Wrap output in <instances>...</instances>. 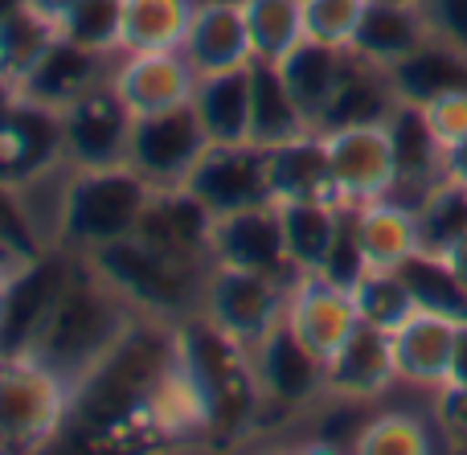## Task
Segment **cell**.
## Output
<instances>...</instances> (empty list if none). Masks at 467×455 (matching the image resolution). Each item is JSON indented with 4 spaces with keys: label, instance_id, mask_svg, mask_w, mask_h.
<instances>
[{
    "label": "cell",
    "instance_id": "1",
    "mask_svg": "<svg viewBox=\"0 0 467 455\" xmlns=\"http://www.w3.org/2000/svg\"><path fill=\"white\" fill-rule=\"evenodd\" d=\"M177 366V325L136 316L128 333L74 382L66 435H82L90 448L148 451V410Z\"/></svg>",
    "mask_w": 467,
    "mask_h": 455
},
{
    "label": "cell",
    "instance_id": "2",
    "mask_svg": "<svg viewBox=\"0 0 467 455\" xmlns=\"http://www.w3.org/2000/svg\"><path fill=\"white\" fill-rule=\"evenodd\" d=\"M181 369L189 374L193 390L202 394L210 448H234L250 439L266 415L263 382L254 369V349L222 333L202 312L177 325Z\"/></svg>",
    "mask_w": 467,
    "mask_h": 455
},
{
    "label": "cell",
    "instance_id": "3",
    "mask_svg": "<svg viewBox=\"0 0 467 455\" xmlns=\"http://www.w3.org/2000/svg\"><path fill=\"white\" fill-rule=\"evenodd\" d=\"M131 320H136V308L90 267L87 254H78L74 279L66 284L62 300H57L49 325L41 328L29 357L54 369L74 390V382L128 333Z\"/></svg>",
    "mask_w": 467,
    "mask_h": 455
},
{
    "label": "cell",
    "instance_id": "4",
    "mask_svg": "<svg viewBox=\"0 0 467 455\" xmlns=\"http://www.w3.org/2000/svg\"><path fill=\"white\" fill-rule=\"evenodd\" d=\"M87 259L136 308V316L169 320V325H181L202 312L205 279L213 267V263L164 251V246L148 243L144 234L115 238V243L90 251Z\"/></svg>",
    "mask_w": 467,
    "mask_h": 455
},
{
    "label": "cell",
    "instance_id": "5",
    "mask_svg": "<svg viewBox=\"0 0 467 455\" xmlns=\"http://www.w3.org/2000/svg\"><path fill=\"white\" fill-rule=\"evenodd\" d=\"M148 202H152V185L131 164L70 169L62 205V246L74 254H90L115 238L136 234Z\"/></svg>",
    "mask_w": 467,
    "mask_h": 455
},
{
    "label": "cell",
    "instance_id": "6",
    "mask_svg": "<svg viewBox=\"0 0 467 455\" xmlns=\"http://www.w3.org/2000/svg\"><path fill=\"white\" fill-rule=\"evenodd\" d=\"M70 423V386L33 357H0V451H41Z\"/></svg>",
    "mask_w": 467,
    "mask_h": 455
},
{
    "label": "cell",
    "instance_id": "7",
    "mask_svg": "<svg viewBox=\"0 0 467 455\" xmlns=\"http://www.w3.org/2000/svg\"><path fill=\"white\" fill-rule=\"evenodd\" d=\"M287 292L291 279L266 275V271L234 267V263H213L202 295V316L213 320L222 333L254 349L263 336H271L287 316Z\"/></svg>",
    "mask_w": 467,
    "mask_h": 455
},
{
    "label": "cell",
    "instance_id": "8",
    "mask_svg": "<svg viewBox=\"0 0 467 455\" xmlns=\"http://www.w3.org/2000/svg\"><path fill=\"white\" fill-rule=\"evenodd\" d=\"M210 131H205L202 115L193 103L169 107L156 115H136L131 123V144L128 164L148 181L152 189H181L189 185L197 160L210 148Z\"/></svg>",
    "mask_w": 467,
    "mask_h": 455
},
{
    "label": "cell",
    "instance_id": "9",
    "mask_svg": "<svg viewBox=\"0 0 467 455\" xmlns=\"http://www.w3.org/2000/svg\"><path fill=\"white\" fill-rule=\"evenodd\" d=\"M74 267H78V254L66 246L41 251L37 259L21 263L5 312H0V357H29L41 328L49 325L57 300H62L66 284L74 279Z\"/></svg>",
    "mask_w": 467,
    "mask_h": 455
},
{
    "label": "cell",
    "instance_id": "10",
    "mask_svg": "<svg viewBox=\"0 0 467 455\" xmlns=\"http://www.w3.org/2000/svg\"><path fill=\"white\" fill-rule=\"evenodd\" d=\"M131 107L119 98L111 82L87 90L62 107V136H66V160L74 169H107V164H128L131 144Z\"/></svg>",
    "mask_w": 467,
    "mask_h": 455
},
{
    "label": "cell",
    "instance_id": "11",
    "mask_svg": "<svg viewBox=\"0 0 467 455\" xmlns=\"http://www.w3.org/2000/svg\"><path fill=\"white\" fill-rule=\"evenodd\" d=\"M328 140L332 181H337L340 205H365L389 197L398 185L394 140L386 123H353V128L324 131Z\"/></svg>",
    "mask_w": 467,
    "mask_h": 455
},
{
    "label": "cell",
    "instance_id": "12",
    "mask_svg": "<svg viewBox=\"0 0 467 455\" xmlns=\"http://www.w3.org/2000/svg\"><path fill=\"white\" fill-rule=\"evenodd\" d=\"M62 164H70L66 160L62 111L29 95H16V103L0 119V181L21 189L46 172L62 169Z\"/></svg>",
    "mask_w": 467,
    "mask_h": 455
},
{
    "label": "cell",
    "instance_id": "13",
    "mask_svg": "<svg viewBox=\"0 0 467 455\" xmlns=\"http://www.w3.org/2000/svg\"><path fill=\"white\" fill-rule=\"evenodd\" d=\"M189 189L213 210V218L250 210V205H266L271 197V160L266 148L250 144H210L205 156L197 160Z\"/></svg>",
    "mask_w": 467,
    "mask_h": 455
},
{
    "label": "cell",
    "instance_id": "14",
    "mask_svg": "<svg viewBox=\"0 0 467 455\" xmlns=\"http://www.w3.org/2000/svg\"><path fill=\"white\" fill-rule=\"evenodd\" d=\"M254 369L263 382L266 410H307L320 398H328L324 357L291 333L287 320L254 345Z\"/></svg>",
    "mask_w": 467,
    "mask_h": 455
},
{
    "label": "cell",
    "instance_id": "15",
    "mask_svg": "<svg viewBox=\"0 0 467 455\" xmlns=\"http://www.w3.org/2000/svg\"><path fill=\"white\" fill-rule=\"evenodd\" d=\"M287 328L307 345L312 353H320L324 361L345 345V336L361 325L357 316V300L353 287L337 284L324 271H307V275L291 279L287 292Z\"/></svg>",
    "mask_w": 467,
    "mask_h": 455
},
{
    "label": "cell",
    "instance_id": "16",
    "mask_svg": "<svg viewBox=\"0 0 467 455\" xmlns=\"http://www.w3.org/2000/svg\"><path fill=\"white\" fill-rule=\"evenodd\" d=\"M202 74L181 49H148V54H119L111 87L131 107V115H156L169 107L193 103Z\"/></svg>",
    "mask_w": 467,
    "mask_h": 455
},
{
    "label": "cell",
    "instance_id": "17",
    "mask_svg": "<svg viewBox=\"0 0 467 455\" xmlns=\"http://www.w3.org/2000/svg\"><path fill=\"white\" fill-rule=\"evenodd\" d=\"M460 320L463 316H451V312L414 308L410 316L389 333L398 382L422 386V390H443L447 374H451V353H455Z\"/></svg>",
    "mask_w": 467,
    "mask_h": 455
},
{
    "label": "cell",
    "instance_id": "18",
    "mask_svg": "<svg viewBox=\"0 0 467 455\" xmlns=\"http://www.w3.org/2000/svg\"><path fill=\"white\" fill-rule=\"evenodd\" d=\"M324 377H328V398H337V402L381 398V394L398 382L389 333L361 320V325L345 336V345L324 361Z\"/></svg>",
    "mask_w": 467,
    "mask_h": 455
},
{
    "label": "cell",
    "instance_id": "19",
    "mask_svg": "<svg viewBox=\"0 0 467 455\" xmlns=\"http://www.w3.org/2000/svg\"><path fill=\"white\" fill-rule=\"evenodd\" d=\"M213 263H234V267L296 279L299 271L291 267L287 246H283L279 205L266 202L218 218V226H213Z\"/></svg>",
    "mask_w": 467,
    "mask_h": 455
},
{
    "label": "cell",
    "instance_id": "20",
    "mask_svg": "<svg viewBox=\"0 0 467 455\" xmlns=\"http://www.w3.org/2000/svg\"><path fill=\"white\" fill-rule=\"evenodd\" d=\"M115 62H119V54H95V49H87L57 33V41L41 54V62L25 74L21 95L62 111V107H70L74 98H82L87 90L111 82Z\"/></svg>",
    "mask_w": 467,
    "mask_h": 455
},
{
    "label": "cell",
    "instance_id": "21",
    "mask_svg": "<svg viewBox=\"0 0 467 455\" xmlns=\"http://www.w3.org/2000/svg\"><path fill=\"white\" fill-rule=\"evenodd\" d=\"M213 226H218L213 210L189 185H181V189H152V202H148L136 234H144L148 243L164 246V251L213 263Z\"/></svg>",
    "mask_w": 467,
    "mask_h": 455
},
{
    "label": "cell",
    "instance_id": "22",
    "mask_svg": "<svg viewBox=\"0 0 467 455\" xmlns=\"http://www.w3.org/2000/svg\"><path fill=\"white\" fill-rule=\"evenodd\" d=\"M386 128H389V140H394V160H398V185L389 197L419 210L422 197L443 181V144L435 140L422 107L406 103V98H398Z\"/></svg>",
    "mask_w": 467,
    "mask_h": 455
},
{
    "label": "cell",
    "instance_id": "23",
    "mask_svg": "<svg viewBox=\"0 0 467 455\" xmlns=\"http://www.w3.org/2000/svg\"><path fill=\"white\" fill-rule=\"evenodd\" d=\"M422 41H431V21L419 0H365L348 49L361 62L389 70L402 57H410Z\"/></svg>",
    "mask_w": 467,
    "mask_h": 455
},
{
    "label": "cell",
    "instance_id": "24",
    "mask_svg": "<svg viewBox=\"0 0 467 455\" xmlns=\"http://www.w3.org/2000/svg\"><path fill=\"white\" fill-rule=\"evenodd\" d=\"M181 54L193 62L197 74H218L254 62L242 0H197V13L185 33Z\"/></svg>",
    "mask_w": 467,
    "mask_h": 455
},
{
    "label": "cell",
    "instance_id": "25",
    "mask_svg": "<svg viewBox=\"0 0 467 455\" xmlns=\"http://www.w3.org/2000/svg\"><path fill=\"white\" fill-rule=\"evenodd\" d=\"M271 160V197L275 205L283 202H340L337 181H332L328 140L320 128L287 140V144L266 148Z\"/></svg>",
    "mask_w": 467,
    "mask_h": 455
},
{
    "label": "cell",
    "instance_id": "26",
    "mask_svg": "<svg viewBox=\"0 0 467 455\" xmlns=\"http://www.w3.org/2000/svg\"><path fill=\"white\" fill-rule=\"evenodd\" d=\"M353 230L365 267H402L406 259H414L422 251L419 210L398 202V197L353 205Z\"/></svg>",
    "mask_w": 467,
    "mask_h": 455
},
{
    "label": "cell",
    "instance_id": "27",
    "mask_svg": "<svg viewBox=\"0 0 467 455\" xmlns=\"http://www.w3.org/2000/svg\"><path fill=\"white\" fill-rule=\"evenodd\" d=\"M275 66H279V74L287 78V87H291V95L299 98V107L307 111L312 128H320L324 111H328V103L337 98L340 82H345L348 66H353V49L324 46V41L304 37L283 62H275Z\"/></svg>",
    "mask_w": 467,
    "mask_h": 455
},
{
    "label": "cell",
    "instance_id": "28",
    "mask_svg": "<svg viewBox=\"0 0 467 455\" xmlns=\"http://www.w3.org/2000/svg\"><path fill=\"white\" fill-rule=\"evenodd\" d=\"M345 213L348 205L340 202H283L279 205L283 246H287V259L299 275L328 271L337 238L345 230Z\"/></svg>",
    "mask_w": 467,
    "mask_h": 455
},
{
    "label": "cell",
    "instance_id": "29",
    "mask_svg": "<svg viewBox=\"0 0 467 455\" xmlns=\"http://www.w3.org/2000/svg\"><path fill=\"white\" fill-rule=\"evenodd\" d=\"M250 78H254V87H250V144L275 148L312 131V119L299 107V98L291 95L279 66L250 62Z\"/></svg>",
    "mask_w": 467,
    "mask_h": 455
},
{
    "label": "cell",
    "instance_id": "30",
    "mask_svg": "<svg viewBox=\"0 0 467 455\" xmlns=\"http://www.w3.org/2000/svg\"><path fill=\"white\" fill-rule=\"evenodd\" d=\"M389 82H394L398 98L419 107L439 95H451V90H467V49L431 33V41H422L410 57L389 66Z\"/></svg>",
    "mask_w": 467,
    "mask_h": 455
},
{
    "label": "cell",
    "instance_id": "31",
    "mask_svg": "<svg viewBox=\"0 0 467 455\" xmlns=\"http://www.w3.org/2000/svg\"><path fill=\"white\" fill-rule=\"evenodd\" d=\"M250 87H254L250 66H234V70L202 74L197 78L193 107L213 144H242V140H250Z\"/></svg>",
    "mask_w": 467,
    "mask_h": 455
},
{
    "label": "cell",
    "instance_id": "32",
    "mask_svg": "<svg viewBox=\"0 0 467 455\" xmlns=\"http://www.w3.org/2000/svg\"><path fill=\"white\" fill-rule=\"evenodd\" d=\"M394 107H398V90H394V82H389V70L361 62V57L353 54V66H348L337 98H332L328 111H324L320 131L353 128V123H386Z\"/></svg>",
    "mask_w": 467,
    "mask_h": 455
},
{
    "label": "cell",
    "instance_id": "33",
    "mask_svg": "<svg viewBox=\"0 0 467 455\" xmlns=\"http://www.w3.org/2000/svg\"><path fill=\"white\" fill-rule=\"evenodd\" d=\"M197 0H123L119 54H148V49H181L193 25Z\"/></svg>",
    "mask_w": 467,
    "mask_h": 455
},
{
    "label": "cell",
    "instance_id": "34",
    "mask_svg": "<svg viewBox=\"0 0 467 455\" xmlns=\"http://www.w3.org/2000/svg\"><path fill=\"white\" fill-rule=\"evenodd\" d=\"M254 62H283L304 41V0H242Z\"/></svg>",
    "mask_w": 467,
    "mask_h": 455
},
{
    "label": "cell",
    "instance_id": "35",
    "mask_svg": "<svg viewBox=\"0 0 467 455\" xmlns=\"http://www.w3.org/2000/svg\"><path fill=\"white\" fill-rule=\"evenodd\" d=\"M57 25L46 13H37L33 5H25L21 13H13L8 21H0V78L21 87L25 74L41 62L49 46L57 41Z\"/></svg>",
    "mask_w": 467,
    "mask_h": 455
},
{
    "label": "cell",
    "instance_id": "36",
    "mask_svg": "<svg viewBox=\"0 0 467 455\" xmlns=\"http://www.w3.org/2000/svg\"><path fill=\"white\" fill-rule=\"evenodd\" d=\"M353 300H357V316L373 328H386V333H394L419 308L410 284H406V275L398 267H365L361 279L353 284Z\"/></svg>",
    "mask_w": 467,
    "mask_h": 455
},
{
    "label": "cell",
    "instance_id": "37",
    "mask_svg": "<svg viewBox=\"0 0 467 455\" xmlns=\"http://www.w3.org/2000/svg\"><path fill=\"white\" fill-rule=\"evenodd\" d=\"M431 443V427L422 423L410 410H386V415H373L369 423H361L353 439V451L361 455H427Z\"/></svg>",
    "mask_w": 467,
    "mask_h": 455
},
{
    "label": "cell",
    "instance_id": "38",
    "mask_svg": "<svg viewBox=\"0 0 467 455\" xmlns=\"http://www.w3.org/2000/svg\"><path fill=\"white\" fill-rule=\"evenodd\" d=\"M419 226H422V251L439 254L467 230V185L455 181H439L419 205Z\"/></svg>",
    "mask_w": 467,
    "mask_h": 455
},
{
    "label": "cell",
    "instance_id": "39",
    "mask_svg": "<svg viewBox=\"0 0 467 455\" xmlns=\"http://www.w3.org/2000/svg\"><path fill=\"white\" fill-rule=\"evenodd\" d=\"M398 271L406 275V284H410L419 308H435V312H451V316H467V292L455 284L451 267H447L439 254L419 251L414 259H406Z\"/></svg>",
    "mask_w": 467,
    "mask_h": 455
},
{
    "label": "cell",
    "instance_id": "40",
    "mask_svg": "<svg viewBox=\"0 0 467 455\" xmlns=\"http://www.w3.org/2000/svg\"><path fill=\"white\" fill-rule=\"evenodd\" d=\"M62 37L95 49V54H119L123 33V0H74V8L62 16Z\"/></svg>",
    "mask_w": 467,
    "mask_h": 455
},
{
    "label": "cell",
    "instance_id": "41",
    "mask_svg": "<svg viewBox=\"0 0 467 455\" xmlns=\"http://www.w3.org/2000/svg\"><path fill=\"white\" fill-rule=\"evenodd\" d=\"M365 0H304V37L324 46H353Z\"/></svg>",
    "mask_w": 467,
    "mask_h": 455
},
{
    "label": "cell",
    "instance_id": "42",
    "mask_svg": "<svg viewBox=\"0 0 467 455\" xmlns=\"http://www.w3.org/2000/svg\"><path fill=\"white\" fill-rule=\"evenodd\" d=\"M0 243L8 246V251L16 254V259H37L46 246H41L37 230H33L29 222V210H25V197L16 185H8V181H0Z\"/></svg>",
    "mask_w": 467,
    "mask_h": 455
},
{
    "label": "cell",
    "instance_id": "43",
    "mask_svg": "<svg viewBox=\"0 0 467 455\" xmlns=\"http://www.w3.org/2000/svg\"><path fill=\"white\" fill-rule=\"evenodd\" d=\"M422 115H427L435 140L443 144V152L451 144H460L467 136V90H451V95H439L431 103H422Z\"/></svg>",
    "mask_w": 467,
    "mask_h": 455
},
{
    "label": "cell",
    "instance_id": "44",
    "mask_svg": "<svg viewBox=\"0 0 467 455\" xmlns=\"http://www.w3.org/2000/svg\"><path fill=\"white\" fill-rule=\"evenodd\" d=\"M422 13L435 37L467 49V0H422Z\"/></svg>",
    "mask_w": 467,
    "mask_h": 455
},
{
    "label": "cell",
    "instance_id": "45",
    "mask_svg": "<svg viewBox=\"0 0 467 455\" xmlns=\"http://www.w3.org/2000/svg\"><path fill=\"white\" fill-rule=\"evenodd\" d=\"M447 386L467 390V316L460 320V333H455V353H451V374H447Z\"/></svg>",
    "mask_w": 467,
    "mask_h": 455
},
{
    "label": "cell",
    "instance_id": "46",
    "mask_svg": "<svg viewBox=\"0 0 467 455\" xmlns=\"http://www.w3.org/2000/svg\"><path fill=\"white\" fill-rule=\"evenodd\" d=\"M439 259L447 263V267H451V275H455V284L463 287L467 292V230L460 238H455L451 246H447V251H439Z\"/></svg>",
    "mask_w": 467,
    "mask_h": 455
},
{
    "label": "cell",
    "instance_id": "47",
    "mask_svg": "<svg viewBox=\"0 0 467 455\" xmlns=\"http://www.w3.org/2000/svg\"><path fill=\"white\" fill-rule=\"evenodd\" d=\"M443 181H455V185H467V136L460 144H451L443 152Z\"/></svg>",
    "mask_w": 467,
    "mask_h": 455
},
{
    "label": "cell",
    "instance_id": "48",
    "mask_svg": "<svg viewBox=\"0 0 467 455\" xmlns=\"http://www.w3.org/2000/svg\"><path fill=\"white\" fill-rule=\"evenodd\" d=\"M29 5L37 8V13H46L54 25H62V16L74 8V0H29Z\"/></svg>",
    "mask_w": 467,
    "mask_h": 455
},
{
    "label": "cell",
    "instance_id": "49",
    "mask_svg": "<svg viewBox=\"0 0 467 455\" xmlns=\"http://www.w3.org/2000/svg\"><path fill=\"white\" fill-rule=\"evenodd\" d=\"M16 271H21V263H0V312H5V300H8V292H13Z\"/></svg>",
    "mask_w": 467,
    "mask_h": 455
},
{
    "label": "cell",
    "instance_id": "50",
    "mask_svg": "<svg viewBox=\"0 0 467 455\" xmlns=\"http://www.w3.org/2000/svg\"><path fill=\"white\" fill-rule=\"evenodd\" d=\"M16 95H21V87H16V82H8V78H0V119H5L8 107L16 103Z\"/></svg>",
    "mask_w": 467,
    "mask_h": 455
},
{
    "label": "cell",
    "instance_id": "51",
    "mask_svg": "<svg viewBox=\"0 0 467 455\" xmlns=\"http://www.w3.org/2000/svg\"><path fill=\"white\" fill-rule=\"evenodd\" d=\"M25 5H29V0H0V21H8L13 13H21Z\"/></svg>",
    "mask_w": 467,
    "mask_h": 455
},
{
    "label": "cell",
    "instance_id": "52",
    "mask_svg": "<svg viewBox=\"0 0 467 455\" xmlns=\"http://www.w3.org/2000/svg\"><path fill=\"white\" fill-rule=\"evenodd\" d=\"M0 263H25V259H16V254H13V251H8V246H5V243H0Z\"/></svg>",
    "mask_w": 467,
    "mask_h": 455
},
{
    "label": "cell",
    "instance_id": "53",
    "mask_svg": "<svg viewBox=\"0 0 467 455\" xmlns=\"http://www.w3.org/2000/svg\"><path fill=\"white\" fill-rule=\"evenodd\" d=\"M419 5H422V0H419Z\"/></svg>",
    "mask_w": 467,
    "mask_h": 455
}]
</instances>
